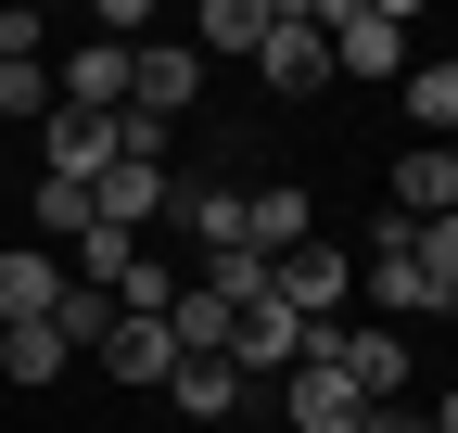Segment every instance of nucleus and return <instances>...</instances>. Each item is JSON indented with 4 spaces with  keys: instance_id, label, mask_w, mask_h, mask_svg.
<instances>
[{
    "instance_id": "f257e3e1",
    "label": "nucleus",
    "mask_w": 458,
    "mask_h": 433,
    "mask_svg": "<svg viewBox=\"0 0 458 433\" xmlns=\"http://www.w3.org/2000/svg\"><path fill=\"white\" fill-rule=\"evenodd\" d=\"M318 38H331V77H408V0H318Z\"/></svg>"
},
{
    "instance_id": "f03ea898",
    "label": "nucleus",
    "mask_w": 458,
    "mask_h": 433,
    "mask_svg": "<svg viewBox=\"0 0 458 433\" xmlns=\"http://www.w3.org/2000/svg\"><path fill=\"white\" fill-rule=\"evenodd\" d=\"M255 77H267L280 102H306V89H331V38H318V0H267V38H255Z\"/></svg>"
},
{
    "instance_id": "7ed1b4c3",
    "label": "nucleus",
    "mask_w": 458,
    "mask_h": 433,
    "mask_svg": "<svg viewBox=\"0 0 458 433\" xmlns=\"http://www.w3.org/2000/svg\"><path fill=\"white\" fill-rule=\"evenodd\" d=\"M191 102H204V51H191V38H128V115L179 128Z\"/></svg>"
},
{
    "instance_id": "20e7f679",
    "label": "nucleus",
    "mask_w": 458,
    "mask_h": 433,
    "mask_svg": "<svg viewBox=\"0 0 458 433\" xmlns=\"http://www.w3.org/2000/svg\"><path fill=\"white\" fill-rule=\"evenodd\" d=\"M306 344H318V332H306V318L280 306V293L229 318V369H242V383H293V369H306Z\"/></svg>"
},
{
    "instance_id": "39448f33",
    "label": "nucleus",
    "mask_w": 458,
    "mask_h": 433,
    "mask_svg": "<svg viewBox=\"0 0 458 433\" xmlns=\"http://www.w3.org/2000/svg\"><path fill=\"white\" fill-rule=\"evenodd\" d=\"M306 357H331V369H344V383H357L369 408H394V383H408V344H394L382 318H331V332H318Z\"/></svg>"
},
{
    "instance_id": "423d86ee",
    "label": "nucleus",
    "mask_w": 458,
    "mask_h": 433,
    "mask_svg": "<svg viewBox=\"0 0 458 433\" xmlns=\"http://www.w3.org/2000/svg\"><path fill=\"white\" fill-rule=\"evenodd\" d=\"M165 204H179V166H140V153H114V166L89 179V216H102V230H128V242H153Z\"/></svg>"
},
{
    "instance_id": "0eeeda50",
    "label": "nucleus",
    "mask_w": 458,
    "mask_h": 433,
    "mask_svg": "<svg viewBox=\"0 0 458 433\" xmlns=\"http://www.w3.org/2000/svg\"><path fill=\"white\" fill-rule=\"evenodd\" d=\"M344 293H357V255H331V242H293V255H280V306H293L306 332H331Z\"/></svg>"
},
{
    "instance_id": "6e6552de",
    "label": "nucleus",
    "mask_w": 458,
    "mask_h": 433,
    "mask_svg": "<svg viewBox=\"0 0 458 433\" xmlns=\"http://www.w3.org/2000/svg\"><path fill=\"white\" fill-rule=\"evenodd\" d=\"M280 420H293V433H369V395L344 383L331 357H306L293 383H280Z\"/></svg>"
},
{
    "instance_id": "1a4fd4ad",
    "label": "nucleus",
    "mask_w": 458,
    "mask_h": 433,
    "mask_svg": "<svg viewBox=\"0 0 458 433\" xmlns=\"http://www.w3.org/2000/svg\"><path fill=\"white\" fill-rule=\"evenodd\" d=\"M445 204H458V140H408V153H394V216L433 230Z\"/></svg>"
},
{
    "instance_id": "9d476101",
    "label": "nucleus",
    "mask_w": 458,
    "mask_h": 433,
    "mask_svg": "<svg viewBox=\"0 0 458 433\" xmlns=\"http://www.w3.org/2000/svg\"><path fill=\"white\" fill-rule=\"evenodd\" d=\"M306 230H318V204H306V179H255V191H242V242H255L267 267L293 255Z\"/></svg>"
},
{
    "instance_id": "9b49d317",
    "label": "nucleus",
    "mask_w": 458,
    "mask_h": 433,
    "mask_svg": "<svg viewBox=\"0 0 458 433\" xmlns=\"http://www.w3.org/2000/svg\"><path fill=\"white\" fill-rule=\"evenodd\" d=\"M51 306H64V255L13 242V255H0V332H26V318H51Z\"/></svg>"
},
{
    "instance_id": "f8f14e48",
    "label": "nucleus",
    "mask_w": 458,
    "mask_h": 433,
    "mask_svg": "<svg viewBox=\"0 0 458 433\" xmlns=\"http://www.w3.org/2000/svg\"><path fill=\"white\" fill-rule=\"evenodd\" d=\"M38 153H51L38 179H77V191H89V179L114 166V115H64V102H51V128H38Z\"/></svg>"
},
{
    "instance_id": "ddd939ff",
    "label": "nucleus",
    "mask_w": 458,
    "mask_h": 433,
    "mask_svg": "<svg viewBox=\"0 0 458 433\" xmlns=\"http://www.w3.org/2000/svg\"><path fill=\"white\" fill-rule=\"evenodd\" d=\"M51 102H64V115H128V51L114 38H89L64 77H51Z\"/></svg>"
},
{
    "instance_id": "4468645a",
    "label": "nucleus",
    "mask_w": 458,
    "mask_h": 433,
    "mask_svg": "<svg viewBox=\"0 0 458 433\" xmlns=\"http://www.w3.org/2000/svg\"><path fill=\"white\" fill-rule=\"evenodd\" d=\"M165 216L191 230V255H229V242H242V191H229V179H191V191L165 204Z\"/></svg>"
},
{
    "instance_id": "2eb2a0df",
    "label": "nucleus",
    "mask_w": 458,
    "mask_h": 433,
    "mask_svg": "<svg viewBox=\"0 0 458 433\" xmlns=\"http://www.w3.org/2000/svg\"><path fill=\"white\" fill-rule=\"evenodd\" d=\"M102 369H114V383H165V369H179L165 318H114V332H102Z\"/></svg>"
},
{
    "instance_id": "dca6fc26",
    "label": "nucleus",
    "mask_w": 458,
    "mask_h": 433,
    "mask_svg": "<svg viewBox=\"0 0 458 433\" xmlns=\"http://www.w3.org/2000/svg\"><path fill=\"white\" fill-rule=\"evenodd\" d=\"M394 89H408V115H420V140H458V51H445V64H408Z\"/></svg>"
},
{
    "instance_id": "f3484780",
    "label": "nucleus",
    "mask_w": 458,
    "mask_h": 433,
    "mask_svg": "<svg viewBox=\"0 0 458 433\" xmlns=\"http://www.w3.org/2000/svg\"><path fill=\"white\" fill-rule=\"evenodd\" d=\"M64 332H51V318H26V332H0V383H64Z\"/></svg>"
},
{
    "instance_id": "a211bd4d",
    "label": "nucleus",
    "mask_w": 458,
    "mask_h": 433,
    "mask_svg": "<svg viewBox=\"0 0 458 433\" xmlns=\"http://www.w3.org/2000/svg\"><path fill=\"white\" fill-rule=\"evenodd\" d=\"M165 383H179V408H191V420H229V408H242V369H229V357H179Z\"/></svg>"
},
{
    "instance_id": "6ab92c4d",
    "label": "nucleus",
    "mask_w": 458,
    "mask_h": 433,
    "mask_svg": "<svg viewBox=\"0 0 458 433\" xmlns=\"http://www.w3.org/2000/svg\"><path fill=\"white\" fill-rule=\"evenodd\" d=\"M255 38H267V0H204L191 13V51H242L255 64Z\"/></svg>"
},
{
    "instance_id": "aec40b11",
    "label": "nucleus",
    "mask_w": 458,
    "mask_h": 433,
    "mask_svg": "<svg viewBox=\"0 0 458 433\" xmlns=\"http://www.w3.org/2000/svg\"><path fill=\"white\" fill-rule=\"evenodd\" d=\"M165 344H179V357H229V306H216V293L191 281L179 306H165Z\"/></svg>"
},
{
    "instance_id": "412c9836",
    "label": "nucleus",
    "mask_w": 458,
    "mask_h": 433,
    "mask_svg": "<svg viewBox=\"0 0 458 433\" xmlns=\"http://www.w3.org/2000/svg\"><path fill=\"white\" fill-rule=\"evenodd\" d=\"M0 128H51V64H0Z\"/></svg>"
},
{
    "instance_id": "4be33fe9",
    "label": "nucleus",
    "mask_w": 458,
    "mask_h": 433,
    "mask_svg": "<svg viewBox=\"0 0 458 433\" xmlns=\"http://www.w3.org/2000/svg\"><path fill=\"white\" fill-rule=\"evenodd\" d=\"M51 332H64V344H102V332H114V293L64 281V306H51Z\"/></svg>"
},
{
    "instance_id": "5701e85b",
    "label": "nucleus",
    "mask_w": 458,
    "mask_h": 433,
    "mask_svg": "<svg viewBox=\"0 0 458 433\" xmlns=\"http://www.w3.org/2000/svg\"><path fill=\"white\" fill-rule=\"evenodd\" d=\"M89 230V191L77 179H38V242H77Z\"/></svg>"
},
{
    "instance_id": "b1692460",
    "label": "nucleus",
    "mask_w": 458,
    "mask_h": 433,
    "mask_svg": "<svg viewBox=\"0 0 458 433\" xmlns=\"http://www.w3.org/2000/svg\"><path fill=\"white\" fill-rule=\"evenodd\" d=\"M408 255H420V267H433V293H458V204H445V216H433V230H420V242H408Z\"/></svg>"
},
{
    "instance_id": "393cba45",
    "label": "nucleus",
    "mask_w": 458,
    "mask_h": 433,
    "mask_svg": "<svg viewBox=\"0 0 458 433\" xmlns=\"http://www.w3.org/2000/svg\"><path fill=\"white\" fill-rule=\"evenodd\" d=\"M38 38H51L38 13H0V64H26V51H38Z\"/></svg>"
},
{
    "instance_id": "a878e982",
    "label": "nucleus",
    "mask_w": 458,
    "mask_h": 433,
    "mask_svg": "<svg viewBox=\"0 0 458 433\" xmlns=\"http://www.w3.org/2000/svg\"><path fill=\"white\" fill-rule=\"evenodd\" d=\"M369 433H433V420L420 408H369Z\"/></svg>"
},
{
    "instance_id": "bb28decb",
    "label": "nucleus",
    "mask_w": 458,
    "mask_h": 433,
    "mask_svg": "<svg viewBox=\"0 0 458 433\" xmlns=\"http://www.w3.org/2000/svg\"><path fill=\"white\" fill-rule=\"evenodd\" d=\"M420 420H433V433H458V395H433V408H420Z\"/></svg>"
},
{
    "instance_id": "cd10ccee",
    "label": "nucleus",
    "mask_w": 458,
    "mask_h": 433,
    "mask_svg": "<svg viewBox=\"0 0 458 433\" xmlns=\"http://www.w3.org/2000/svg\"><path fill=\"white\" fill-rule=\"evenodd\" d=\"M0 140H13V128H0Z\"/></svg>"
}]
</instances>
